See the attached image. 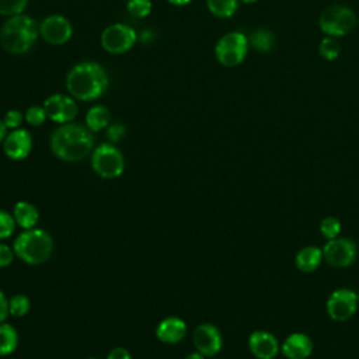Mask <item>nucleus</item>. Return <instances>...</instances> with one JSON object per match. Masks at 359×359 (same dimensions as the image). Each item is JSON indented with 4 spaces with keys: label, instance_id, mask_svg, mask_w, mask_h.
I'll return each instance as SVG.
<instances>
[{
    "label": "nucleus",
    "instance_id": "1",
    "mask_svg": "<svg viewBox=\"0 0 359 359\" xmlns=\"http://www.w3.org/2000/svg\"><path fill=\"white\" fill-rule=\"evenodd\" d=\"M93 132L80 123H62L50 135L52 153L67 163L83 160L94 150Z\"/></svg>",
    "mask_w": 359,
    "mask_h": 359
},
{
    "label": "nucleus",
    "instance_id": "2",
    "mask_svg": "<svg viewBox=\"0 0 359 359\" xmlns=\"http://www.w3.org/2000/svg\"><path fill=\"white\" fill-rule=\"evenodd\" d=\"M108 73L93 60L74 65L66 76V88L74 100L94 101L101 98L108 88Z\"/></svg>",
    "mask_w": 359,
    "mask_h": 359
},
{
    "label": "nucleus",
    "instance_id": "3",
    "mask_svg": "<svg viewBox=\"0 0 359 359\" xmlns=\"http://www.w3.org/2000/svg\"><path fill=\"white\" fill-rule=\"evenodd\" d=\"M39 36V24L27 14L8 17L0 28L3 49L14 55L27 53Z\"/></svg>",
    "mask_w": 359,
    "mask_h": 359
},
{
    "label": "nucleus",
    "instance_id": "4",
    "mask_svg": "<svg viewBox=\"0 0 359 359\" xmlns=\"http://www.w3.org/2000/svg\"><path fill=\"white\" fill-rule=\"evenodd\" d=\"M14 254L28 265L45 264L53 252V240L43 229L22 230L13 243Z\"/></svg>",
    "mask_w": 359,
    "mask_h": 359
},
{
    "label": "nucleus",
    "instance_id": "5",
    "mask_svg": "<svg viewBox=\"0 0 359 359\" xmlns=\"http://www.w3.org/2000/svg\"><path fill=\"white\" fill-rule=\"evenodd\" d=\"M318 27L325 35L339 38L355 29L356 14L346 6L332 4L321 11Z\"/></svg>",
    "mask_w": 359,
    "mask_h": 359
},
{
    "label": "nucleus",
    "instance_id": "6",
    "mask_svg": "<svg viewBox=\"0 0 359 359\" xmlns=\"http://www.w3.org/2000/svg\"><path fill=\"white\" fill-rule=\"evenodd\" d=\"M91 167L100 177L112 180L122 175L125 158L114 143H101L91 151Z\"/></svg>",
    "mask_w": 359,
    "mask_h": 359
},
{
    "label": "nucleus",
    "instance_id": "7",
    "mask_svg": "<svg viewBox=\"0 0 359 359\" xmlns=\"http://www.w3.org/2000/svg\"><path fill=\"white\" fill-rule=\"evenodd\" d=\"M248 45V38L243 32L231 31L216 42L215 56L222 66L236 67L245 59Z\"/></svg>",
    "mask_w": 359,
    "mask_h": 359
},
{
    "label": "nucleus",
    "instance_id": "8",
    "mask_svg": "<svg viewBox=\"0 0 359 359\" xmlns=\"http://www.w3.org/2000/svg\"><path fill=\"white\" fill-rule=\"evenodd\" d=\"M137 41V32L126 24L115 22L104 28L101 32V46L104 50L112 55H121L135 46Z\"/></svg>",
    "mask_w": 359,
    "mask_h": 359
},
{
    "label": "nucleus",
    "instance_id": "9",
    "mask_svg": "<svg viewBox=\"0 0 359 359\" xmlns=\"http://www.w3.org/2000/svg\"><path fill=\"white\" fill-rule=\"evenodd\" d=\"M323 255L328 265L334 268L351 266L358 257V245L353 240L337 237L327 240L323 247Z\"/></svg>",
    "mask_w": 359,
    "mask_h": 359
},
{
    "label": "nucleus",
    "instance_id": "10",
    "mask_svg": "<svg viewBox=\"0 0 359 359\" xmlns=\"http://www.w3.org/2000/svg\"><path fill=\"white\" fill-rule=\"evenodd\" d=\"M358 306V293L346 287L334 290L325 303L330 318L339 323L349 320L355 314Z\"/></svg>",
    "mask_w": 359,
    "mask_h": 359
},
{
    "label": "nucleus",
    "instance_id": "11",
    "mask_svg": "<svg viewBox=\"0 0 359 359\" xmlns=\"http://www.w3.org/2000/svg\"><path fill=\"white\" fill-rule=\"evenodd\" d=\"M39 35L50 45H63L70 41L73 35V27L66 17L60 14H52L41 21Z\"/></svg>",
    "mask_w": 359,
    "mask_h": 359
},
{
    "label": "nucleus",
    "instance_id": "12",
    "mask_svg": "<svg viewBox=\"0 0 359 359\" xmlns=\"http://www.w3.org/2000/svg\"><path fill=\"white\" fill-rule=\"evenodd\" d=\"M43 108L48 118L60 125L72 122L79 111L77 104L72 95H65L59 93L49 95L43 102Z\"/></svg>",
    "mask_w": 359,
    "mask_h": 359
},
{
    "label": "nucleus",
    "instance_id": "13",
    "mask_svg": "<svg viewBox=\"0 0 359 359\" xmlns=\"http://www.w3.org/2000/svg\"><path fill=\"white\" fill-rule=\"evenodd\" d=\"M194 345L198 352L205 355L206 358L216 356L223 346V337L219 328L213 324L203 323L199 324L192 335Z\"/></svg>",
    "mask_w": 359,
    "mask_h": 359
},
{
    "label": "nucleus",
    "instance_id": "14",
    "mask_svg": "<svg viewBox=\"0 0 359 359\" xmlns=\"http://www.w3.org/2000/svg\"><path fill=\"white\" fill-rule=\"evenodd\" d=\"M248 348L257 359H273L280 351L276 337L265 330H255L250 334Z\"/></svg>",
    "mask_w": 359,
    "mask_h": 359
},
{
    "label": "nucleus",
    "instance_id": "15",
    "mask_svg": "<svg viewBox=\"0 0 359 359\" xmlns=\"http://www.w3.org/2000/svg\"><path fill=\"white\" fill-rule=\"evenodd\" d=\"M3 150L10 160H24L32 150L31 133L22 128L13 129L3 142Z\"/></svg>",
    "mask_w": 359,
    "mask_h": 359
},
{
    "label": "nucleus",
    "instance_id": "16",
    "mask_svg": "<svg viewBox=\"0 0 359 359\" xmlns=\"http://www.w3.org/2000/svg\"><path fill=\"white\" fill-rule=\"evenodd\" d=\"M280 352L287 359H307L313 352V341L307 334L293 332L282 342Z\"/></svg>",
    "mask_w": 359,
    "mask_h": 359
},
{
    "label": "nucleus",
    "instance_id": "17",
    "mask_svg": "<svg viewBox=\"0 0 359 359\" xmlns=\"http://www.w3.org/2000/svg\"><path fill=\"white\" fill-rule=\"evenodd\" d=\"M187 334V324L182 318L171 316L161 320L156 328V337L164 344H178Z\"/></svg>",
    "mask_w": 359,
    "mask_h": 359
},
{
    "label": "nucleus",
    "instance_id": "18",
    "mask_svg": "<svg viewBox=\"0 0 359 359\" xmlns=\"http://www.w3.org/2000/svg\"><path fill=\"white\" fill-rule=\"evenodd\" d=\"M323 259H324L323 248H318L314 245H307V247H303L302 250H299V252L296 254V258H294V264L299 271L309 273V272L316 271L321 265Z\"/></svg>",
    "mask_w": 359,
    "mask_h": 359
},
{
    "label": "nucleus",
    "instance_id": "19",
    "mask_svg": "<svg viewBox=\"0 0 359 359\" xmlns=\"http://www.w3.org/2000/svg\"><path fill=\"white\" fill-rule=\"evenodd\" d=\"M13 216H14L17 226H20L24 230L34 229L39 220V212H38L36 206L27 201H18L14 205Z\"/></svg>",
    "mask_w": 359,
    "mask_h": 359
},
{
    "label": "nucleus",
    "instance_id": "20",
    "mask_svg": "<svg viewBox=\"0 0 359 359\" xmlns=\"http://www.w3.org/2000/svg\"><path fill=\"white\" fill-rule=\"evenodd\" d=\"M109 111L104 105H94L86 114V126L94 133L101 132L109 125Z\"/></svg>",
    "mask_w": 359,
    "mask_h": 359
},
{
    "label": "nucleus",
    "instance_id": "21",
    "mask_svg": "<svg viewBox=\"0 0 359 359\" xmlns=\"http://www.w3.org/2000/svg\"><path fill=\"white\" fill-rule=\"evenodd\" d=\"M18 346L17 330L8 323H0V356L11 355Z\"/></svg>",
    "mask_w": 359,
    "mask_h": 359
},
{
    "label": "nucleus",
    "instance_id": "22",
    "mask_svg": "<svg viewBox=\"0 0 359 359\" xmlns=\"http://www.w3.org/2000/svg\"><path fill=\"white\" fill-rule=\"evenodd\" d=\"M248 43L259 52H269L272 50L273 45H275V35L272 31L259 28L251 32L250 38H248Z\"/></svg>",
    "mask_w": 359,
    "mask_h": 359
},
{
    "label": "nucleus",
    "instance_id": "23",
    "mask_svg": "<svg viewBox=\"0 0 359 359\" xmlns=\"http://www.w3.org/2000/svg\"><path fill=\"white\" fill-rule=\"evenodd\" d=\"M238 1L240 0H206V6L213 15L219 18H229L237 11Z\"/></svg>",
    "mask_w": 359,
    "mask_h": 359
},
{
    "label": "nucleus",
    "instance_id": "24",
    "mask_svg": "<svg viewBox=\"0 0 359 359\" xmlns=\"http://www.w3.org/2000/svg\"><path fill=\"white\" fill-rule=\"evenodd\" d=\"M318 52H320L323 59L335 60V59H338V56L341 53L339 42L337 41V38L325 35L318 43Z\"/></svg>",
    "mask_w": 359,
    "mask_h": 359
},
{
    "label": "nucleus",
    "instance_id": "25",
    "mask_svg": "<svg viewBox=\"0 0 359 359\" xmlns=\"http://www.w3.org/2000/svg\"><path fill=\"white\" fill-rule=\"evenodd\" d=\"M31 307V302L25 294H14L13 297H10L8 300V310L10 314L14 317H22L29 311Z\"/></svg>",
    "mask_w": 359,
    "mask_h": 359
},
{
    "label": "nucleus",
    "instance_id": "26",
    "mask_svg": "<svg viewBox=\"0 0 359 359\" xmlns=\"http://www.w3.org/2000/svg\"><path fill=\"white\" fill-rule=\"evenodd\" d=\"M341 229H342L341 222L334 216H327L320 223V233L327 240L337 238L341 233Z\"/></svg>",
    "mask_w": 359,
    "mask_h": 359
},
{
    "label": "nucleus",
    "instance_id": "27",
    "mask_svg": "<svg viewBox=\"0 0 359 359\" xmlns=\"http://www.w3.org/2000/svg\"><path fill=\"white\" fill-rule=\"evenodd\" d=\"M28 0H0V15L14 17L24 14Z\"/></svg>",
    "mask_w": 359,
    "mask_h": 359
},
{
    "label": "nucleus",
    "instance_id": "28",
    "mask_svg": "<svg viewBox=\"0 0 359 359\" xmlns=\"http://www.w3.org/2000/svg\"><path fill=\"white\" fill-rule=\"evenodd\" d=\"M151 0H128L126 10L135 18H144L151 13Z\"/></svg>",
    "mask_w": 359,
    "mask_h": 359
},
{
    "label": "nucleus",
    "instance_id": "29",
    "mask_svg": "<svg viewBox=\"0 0 359 359\" xmlns=\"http://www.w3.org/2000/svg\"><path fill=\"white\" fill-rule=\"evenodd\" d=\"M24 118L28 125L41 126L48 119V115L43 105H31L27 108Z\"/></svg>",
    "mask_w": 359,
    "mask_h": 359
},
{
    "label": "nucleus",
    "instance_id": "30",
    "mask_svg": "<svg viewBox=\"0 0 359 359\" xmlns=\"http://www.w3.org/2000/svg\"><path fill=\"white\" fill-rule=\"evenodd\" d=\"M15 226L17 223L14 220V216L0 209V240L8 238L14 233Z\"/></svg>",
    "mask_w": 359,
    "mask_h": 359
},
{
    "label": "nucleus",
    "instance_id": "31",
    "mask_svg": "<svg viewBox=\"0 0 359 359\" xmlns=\"http://www.w3.org/2000/svg\"><path fill=\"white\" fill-rule=\"evenodd\" d=\"M24 115L18 109H8L3 118V122L6 123L7 129H18L24 121Z\"/></svg>",
    "mask_w": 359,
    "mask_h": 359
},
{
    "label": "nucleus",
    "instance_id": "32",
    "mask_svg": "<svg viewBox=\"0 0 359 359\" xmlns=\"http://www.w3.org/2000/svg\"><path fill=\"white\" fill-rule=\"evenodd\" d=\"M126 135V126L123 123H112V125H108L107 128V137L111 143H118L121 142Z\"/></svg>",
    "mask_w": 359,
    "mask_h": 359
},
{
    "label": "nucleus",
    "instance_id": "33",
    "mask_svg": "<svg viewBox=\"0 0 359 359\" xmlns=\"http://www.w3.org/2000/svg\"><path fill=\"white\" fill-rule=\"evenodd\" d=\"M14 250L4 243H0V268L8 266L14 259Z\"/></svg>",
    "mask_w": 359,
    "mask_h": 359
},
{
    "label": "nucleus",
    "instance_id": "34",
    "mask_svg": "<svg viewBox=\"0 0 359 359\" xmlns=\"http://www.w3.org/2000/svg\"><path fill=\"white\" fill-rule=\"evenodd\" d=\"M107 359H132V356L128 349L122 346H116L109 351V353L107 355Z\"/></svg>",
    "mask_w": 359,
    "mask_h": 359
},
{
    "label": "nucleus",
    "instance_id": "35",
    "mask_svg": "<svg viewBox=\"0 0 359 359\" xmlns=\"http://www.w3.org/2000/svg\"><path fill=\"white\" fill-rule=\"evenodd\" d=\"M10 310H8V299L6 294L0 290V323H4L6 318L8 317Z\"/></svg>",
    "mask_w": 359,
    "mask_h": 359
},
{
    "label": "nucleus",
    "instance_id": "36",
    "mask_svg": "<svg viewBox=\"0 0 359 359\" xmlns=\"http://www.w3.org/2000/svg\"><path fill=\"white\" fill-rule=\"evenodd\" d=\"M6 136H7V126H6V123L3 122V119H0V143L4 142Z\"/></svg>",
    "mask_w": 359,
    "mask_h": 359
},
{
    "label": "nucleus",
    "instance_id": "37",
    "mask_svg": "<svg viewBox=\"0 0 359 359\" xmlns=\"http://www.w3.org/2000/svg\"><path fill=\"white\" fill-rule=\"evenodd\" d=\"M170 4H174V6H187V4H189L192 0H167Z\"/></svg>",
    "mask_w": 359,
    "mask_h": 359
},
{
    "label": "nucleus",
    "instance_id": "38",
    "mask_svg": "<svg viewBox=\"0 0 359 359\" xmlns=\"http://www.w3.org/2000/svg\"><path fill=\"white\" fill-rule=\"evenodd\" d=\"M205 358H206L205 355H202L201 352H198V351H196V352H192V353H189V355H188L185 359H205Z\"/></svg>",
    "mask_w": 359,
    "mask_h": 359
},
{
    "label": "nucleus",
    "instance_id": "39",
    "mask_svg": "<svg viewBox=\"0 0 359 359\" xmlns=\"http://www.w3.org/2000/svg\"><path fill=\"white\" fill-rule=\"evenodd\" d=\"M240 1L247 3V4H251V3H255V1H258V0H240Z\"/></svg>",
    "mask_w": 359,
    "mask_h": 359
},
{
    "label": "nucleus",
    "instance_id": "40",
    "mask_svg": "<svg viewBox=\"0 0 359 359\" xmlns=\"http://www.w3.org/2000/svg\"><path fill=\"white\" fill-rule=\"evenodd\" d=\"M358 304H359V294H358Z\"/></svg>",
    "mask_w": 359,
    "mask_h": 359
},
{
    "label": "nucleus",
    "instance_id": "41",
    "mask_svg": "<svg viewBox=\"0 0 359 359\" xmlns=\"http://www.w3.org/2000/svg\"><path fill=\"white\" fill-rule=\"evenodd\" d=\"M90 359H95V358H90Z\"/></svg>",
    "mask_w": 359,
    "mask_h": 359
}]
</instances>
